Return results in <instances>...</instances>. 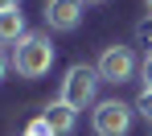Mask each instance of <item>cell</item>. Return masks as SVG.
Instances as JSON below:
<instances>
[{
	"label": "cell",
	"mask_w": 152,
	"mask_h": 136,
	"mask_svg": "<svg viewBox=\"0 0 152 136\" xmlns=\"http://www.w3.org/2000/svg\"><path fill=\"white\" fill-rule=\"evenodd\" d=\"M132 115H136V103L103 99L91 111V128H95V136H127L132 132Z\"/></svg>",
	"instance_id": "cell-3"
},
{
	"label": "cell",
	"mask_w": 152,
	"mask_h": 136,
	"mask_svg": "<svg viewBox=\"0 0 152 136\" xmlns=\"http://www.w3.org/2000/svg\"><path fill=\"white\" fill-rule=\"evenodd\" d=\"M50 66H53V41L45 33H25L12 46V70L21 79H41L50 74Z\"/></svg>",
	"instance_id": "cell-1"
},
{
	"label": "cell",
	"mask_w": 152,
	"mask_h": 136,
	"mask_svg": "<svg viewBox=\"0 0 152 136\" xmlns=\"http://www.w3.org/2000/svg\"><path fill=\"white\" fill-rule=\"evenodd\" d=\"M140 79H144V91H152V50L144 54V62H140Z\"/></svg>",
	"instance_id": "cell-9"
},
{
	"label": "cell",
	"mask_w": 152,
	"mask_h": 136,
	"mask_svg": "<svg viewBox=\"0 0 152 136\" xmlns=\"http://www.w3.org/2000/svg\"><path fill=\"white\" fill-rule=\"evenodd\" d=\"M99 70L95 66H86V62H74L70 70H66V79H62V103H70L74 111L91 107L95 103V95H99Z\"/></svg>",
	"instance_id": "cell-2"
},
{
	"label": "cell",
	"mask_w": 152,
	"mask_h": 136,
	"mask_svg": "<svg viewBox=\"0 0 152 136\" xmlns=\"http://www.w3.org/2000/svg\"><path fill=\"white\" fill-rule=\"evenodd\" d=\"M4 70H8V62H4V54H0V79H4Z\"/></svg>",
	"instance_id": "cell-13"
},
{
	"label": "cell",
	"mask_w": 152,
	"mask_h": 136,
	"mask_svg": "<svg viewBox=\"0 0 152 136\" xmlns=\"http://www.w3.org/2000/svg\"><path fill=\"white\" fill-rule=\"evenodd\" d=\"M91 4H103V0H91Z\"/></svg>",
	"instance_id": "cell-15"
},
{
	"label": "cell",
	"mask_w": 152,
	"mask_h": 136,
	"mask_svg": "<svg viewBox=\"0 0 152 136\" xmlns=\"http://www.w3.org/2000/svg\"><path fill=\"white\" fill-rule=\"evenodd\" d=\"M136 111H140V115L152 124V91H140V99H136Z\"/></svg>",
	"instance_id": "cell-8"
},
{
	"label": "cell",
	"mask_w": 152,
	"mask_h": 136,
	"mask_svg": "<svg viewBox=\"0 0 152 136\" xmlns=\"http://www.w3.org/2000/svg\"><path fill=\"white\" fill-rule=\"evenodd\" d=\"M21 37H25V17H21V8L0 12V46H17Z\"/></svg>",
	"instance_id": "cell-7"
},
{
	"label": "cell",
	"mask_w": 152,
	"mask_h": 136,
	"mask_svg": "<svg viewBox=\"0 0 152 136\" xmlns=\"http://www.w3.org/2000/svg\"><path fill=\"white\" fill-rule=\"evenodd\" d=\"M21 0H0V12H8V8H17Z\"/></svg>",
	"instance_id": "cell-12"
},
{
	"label": "cell",
	"mask_w": 152,
	"mask_h": 136,
	"mask_svg": "<svg viewBox=\"0 0 152 136\" xmlns=\"http://www.w3.org/2000/svg\"><path fill=\"white\" fill-rule=\"evenodd\" d=\"M41 120L50 124L53 136H70V132H74V124H78V111L70 107V103H62V99H53V103L41 107Z\"/></svg>",
	"instance_id": "cell-6"
},
{
	"label": "cell",
	"mask_w": 152,
	"mask_h": 136,
	"mask_svg": "<svg viewBox=\"0 0 152 136\" xmlns=\"http://www.w3.org/2000/svg\"><path fill=\"white\" fill-rule=\"evenodd\" d=\"M25 132H33V136H53V132H50V124H45V120H41V115H37V120H33V124H29Z\"/></svg>",
	"instance_id": "cell-10"
},
{
	"label": "cell",
	"mask_w": 152,
	"mask_h": 136,
	"mask_svg": "<svg viewBox=\"0 0 152 136\" xmlns=\"http://www.w3.org/2000/svg\"><path fill=\"white\" fill-rule=\"evenodd\" d=\"M21 136H33V132H21Z\"/></svg>",
	"instance_id": "cell-16"
},
{
	"label": "cell",
	"mask_w": 152,
	"mask_h": 136,
	"mask_svg": "<svg viewBox=\"0 0 152 136\" xmlns=\"http://www.w3.org/2000/svg\"><path fill=\"white\" fill-rule=\"evenodd\" d=\"M144 4H148V17H152V0H144Z\"/></svg>",
	"instance_id": "cell-14"
},
{
	"label": "cell",
	"mask_w": 152,
	"mask_h": 136,
	"mask_svg": "<svg viewBox=\"0 0 152 136\" xmlns=\"http://www.w3.org/2000/svg\"><path fill=\"white\" fill-rule=\"evenodd\" d=\"M82 4L86 0H45V25L58 33H70L82 25Z\"/></svg>",
	"instance_id": "cell-5"
},
{
	"label": "cell",
	"mask_w": 152,
	"mask_h": 136,
	"mask_svg": "<svg viewBox=\"0 0 152 136\" xmlns=\"http://www.w3.org/2000/svg\"><path fill=\"white\" fill-rule=\"evenodd\" d=\"M136 37H140V46H152V25H148V21L136 25Z\"/></svg>",
	"instance_id": "cell-11"
},
{
	"label": "cell",
	"mask_w": 152,
	"mask_h": 136,
	"mask_svg": "<svg viewBox=\"0 0 152 136\" xmlns=\"http://www.w3.org/2000/svg\"><path fill=\"white\" fill-rule=\"evenodd\" d=\"M99 79L103 82H132V74H136V54H132V46H107L99 54Z\"/></svg>",
	"instance_id": "cell-4"
}]
</instances>
